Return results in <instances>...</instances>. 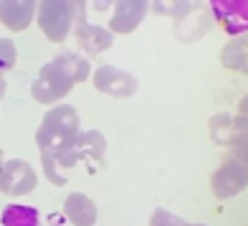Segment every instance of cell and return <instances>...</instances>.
I'll return each instance as SVG.
<instances>
[{
	"label": "cell",
	"instance_id": "6da1fadb",
	"mask_svg": "<svg viewBox=\"0 0 248 226\" xmlns=\"http://www.w3.org/2000/svg\"><path fill=\"white\" fill-rule=\"evenodd\" d=\"M81 135V117L78 109L71 104H53L43 115L41 125L36 130V145L41 155L46 157H59L63 155Z\"/></svg>",
	"mask_w": 248,
	"mask_h": 226
},
{
	"label": "cell",
	"instance_id": "7a4b0ae2",
	"mask_svg": "<svg viewBox=\"0 0 248 226\" xmlns=\"http://www.w3.org/2000/svg\"><path fill=\"white\" fill-rule=\"evenodd\" d=\"M104 155H107V138L101 135L99 130H81L78 140L71 145L63 155L53 157H46L41 155V165H43V173H46L48 183L51 186H63L66 183V175L61 173V168H74L76 163L81 160H92V163H104Z\"/></svg>",
	"mask_w": 248,
	"mask_h": 226
},
{
	"label": "cell",
	"instance_id": "3957f363",
	"mask_svg": "<svg viewBox=\"0 0 248 226\" xmlns=\"http://www.w3.org/2000/svg\"><path fill=\"white\" fill-rule=\"evenodd\" d=\"M76 87L74 76L66 71V66L59 61V56L43 64L38 69V76L31 84V97L38 104H59V102Z\"/></svg>",
	"mask_w": 248,
	"mask_h": 226
},
{
	"label": "cell",
	"instance_id": "277c9868",
	"mask_svg": "<svg viewBox=\"0 0 248 226\" xmlns=\"http://www.w3.org/2000/svg\"><path fill=\"white\" fill-rule=\"evenodd\" d=\"M213 23L216 20H213L210 5L202 0H190L183 13L172 18V33L180 43H198L210 33Z\"/></svg>",
	"mask_w": 248,
	"mask_h": 226
},
{
	"label": "cell",
	"instance_id": "5b68a950",
	"mask_svg": "<svg viewBox=\"0 0 248 226\" xmlns=\"http://www.w3.org/2000/svg\"><path fill=\"white\" fill-rule=\"evenodd\" d=\"M36 18H38V28L51 43L66 41V36L74 31L69 0H38Z\"/></svg>",
	"mask_w": 248,
	"mask_h": 226
},
{
	"label": "cell",
	"instance_id": "8992f818",
	"mask_svg": "<svg viewBox=\"0 0 248 226\" xmlns=\"http://www.w3.org/2000/svg\"><path fill=\"white\" fill-rule=\"evenodd\" d=\"M92 84L96 92L107 97H117V99H129L140 89V82L132 71L119 69V66H109V64L92 71Z\"/></svg>",
	"mask_w": 248,
	"mask_h": 226
},
{
	"label": "cell",
	"instance_id": "52a82bcc",
	"mask_svg": "<svg viewBox=\"0 0 248 226\" xmlns=\"http://www.w3.org/2000/svg\"><path fill=\"white\" fill-rule=\"evenodd\" d=\"M210 188H213V196L220 201L238 196L241 191L248 188V165L235 160V157H225V163L216 168L210 175Z\"/></svg>",
	"mask_w": 248,
	"mask_h": 226
},
{
	"label": "cell",
	"instance_id": "ba28073f",
	"mask_svg": "<svg viewBox=\"0 0 248 226\" xmlns=\"http://www.w3.org/2000/svg\"><path fill=\"white\" fill-rule=\"evenodd\" d=\"M111 5L114 10L109 18V31L119 33V36L134 33L150 13V0H114Z\"/></svg>",
	"mask_w": 248,
	"mask_h": 226
},
{
	"label": "cell",
	"instance_id": "9c48e42d",
	"mask_svg": "<svg viewBox=\"0 0 248 226\" xmlns=\"http://www.w3.org/2000/svg\"><path fill=\"white\" fill-rule=\"evenodd\" d=\"M213 20H218L225 33L243 36L248 33V0H210Z\"/></svg>",
	"mask_w": 248,
	"mask_h": 226
},
{
	"label": "cell",
	"instance_id": "30bf717a",
	"mask_svg": "<svg viewBox=\"0 0 248 226\" xmlns=\"http://www.w3.org/2000/svg\"><path fill=\"white\" fill-rule=\"evenodd\" d=\"M38 183V173L28 160H20V157H13V160H5L3 168V193L5 196H28Z\"/></svg>",
	"mask_w": 248,
	"mask_h": 226
},
{
	"label": "cell",
	"instance_id": "8fae6325",
	"mask_svg": "<svg viewBox=\"0 0 248 226\" xmlns=\"http://www.w3.org/2000/svg\"><path fill=\"white\" fill-rule=\"evenodd\" d=\"M38 0H0V23L10 33L26 31L36 20Z\"/></svg>",
	"mask_w": 248,
	"mask_h": 226
},
{
	"label": "cell",
	"instance_id": "7c38bea8",
	"mask_svg": "<svg viewBox=\"0 0 248 226\" xmlns=\"http://www.w3.org/2000/svg\"><path fill=\"white\" fill-rule=\"evenodd\" d=\"M74 38L78 43V49L86 51L89 56H99L111 49L114 43V33L104 26H96V23H81V26H74Z\"/></svg>",
	"mask_w": 248,
	"mask_h": 226
},
{
	"label": "cell",
	"instance_id": "4fadbf2b",
	"mask_svg": "<svg viewBox=\"0 0 248 226\" xmlns=\"http://www.w3.org/2000/svg\"><path fill=\"white\" fill-rule=\"evenodd\" d=\"M63 216L74 226H94L96 224V206L86 193H69L63 201Z\"/></svg>",
	"mask_w": 248,
	"mask_h": 226
},
{
	"label": "cell",
	"instance_id": "5bb4252c",
	"mask_svg": "<svg viewBox=\"0 0 248 226\" xmlns=\"http://www.w3.org/2000/svg\"><path fill=\"white\" fill-rule=\"evenodd\" d=\"M220 64L231 71L248 74V33L233 36L220 51Z\"/></svg>",
	"mask_w": 248,
	"mask_h": 226
},
{
	"label": "cell",
	"instance_id": "9a60e30c",
	"mask_svg": "<svg viewBox=\"0 0 248 226\" xmlns=\"http://www.w3.org/2000/svg\"><path fill=\"white\" fill-rule=\"evenodd\" d=\"M3 226H41V213L33 206H23V203H8L0 216Z\"/></svg>",
	"mask_w": 248,
	"mask_h": 226
},
{
	"label": "cell",
	"instance_id": "2e32d148",
	"mask_svg": "<svg viewBox=\"0 0 248 226\" xmlns=\"http://www.w3.org/2000/svg\"><path fill=\"white\" fill-rule=\"evenodd\" d=\"M231 157L248 165V117L233 115V135H231Z\"/></svg>",
	"mask_w": 248,
	"mask_h": 226
},
{
	"label": "cell",
	"instance_id": "e0dca14e",
	"mask_svg": "<svg viewBox=\"0 0 248 226\" xmlns=\"http://www.w3.org/2000/svg\"><path fill=\"white\" fill-rule=\"evenodd\" d=\"M59 61L66 66V71L74 76L76 84H81V82H86V79H92V66H89L86 56H78V53L66 51V53L59 56Z\"/></svg>",
	"mask_w": 248,
	"mask_h": 226
},
{
	"label": "cell",
	"instance_id": "ac0fdd59",
	"mask_svg": "<svg viewBox=\"0 0 248 226\" xmlns=\"http://www.w3.org/2000/svg\"><path fill=\"white\" fill-rule=\"evenodd\" d=\"M231 135H233V115L228 112H220L210 120V138L220 148H228L231 145Z\"/></svg>",
	"mask_w": 248,
	"mask_h": 226
},
{
	"label": "cell",
	"instance_id": "d6986e66",
	"mask_svg": "<svg viewBox=\"0 0 248 226\" xmlns=\"http://www.w3.org/2000/svg\"><path fill=\"white\" fill-rule=\"evenodd\" d=\"M187 3H190V0H150V10L155 16L175 18V16H180L187 8Z\"/></svg>",
	"mask_w": 248,
	"mask_h": 226
},
{
	"label": "cell",
	"instance_id": "ffe728a7",
	"mask_svg": "<svg viewBox=\"0 0 248 226\" xmlns=\"http://www.w3.org/2000/svg\"><path fill=\"white\" fill-rule=\"evenodd\" d=\"M16 61H18V49H16L13 38L0 36V74L10 71L16 66Z\"/></svg>",
	"mask_w": 248,
	"mask_h": 226
},
{
	"label": "cell",
	"instance_id": "44dd1931",
	"mask_svg": "<svg viewBox=\"0 0 248 226\" xmlns=\"http://www.w3.org/2000/svg\"><path fill=\"white\" fill-rule=\"evenodd\" d=\"M187 224L190 221L175 216V213L167 211V209H155L152 211V219H150V226H187Z\"/></svg>",
	"mask_w": 248,
	"mask_h": 226
},
{
	"label": "cell",
	"instance_id": "7402d4cb",
	"mask_svg": "<svg viewBox=\"0 0 248 226\" xmlns=\"http://www.w3.org/2000/svg\"><path fill=\"white\" fill-rule=\"evenodd\" d=\"M238 115H243V117H248V94L238 102Z\"/></svg>",
	"mask_w": 248,
	"mask_h": 226
},
{
	"label": "cell",
	"instance_id": "603a6c76",
	"mask_svg": "<svg viewBox=\"0 0 248 226\" xmlns=\"http://www.w3.org/2000/svg\"><path fill=\"white\" fill-rule=\"evenodd\" d=\"M3 168H5V153L0 148V193H3Z\"/></svg>",
	"mask_w": 248,
	"mask_h": 226
},
{
	"label": "cell",
	"instance_id": "cb8c5ba5",
	"mask_svg": "<svg viewBox=\"0 0 248 226\" xmlns=\"http://www.w3.org/2000/svg\"><path fill=\"white\" fill-rule=\"evenodd\" d=\"M5 89H8V82H5V74H0V102L5 97Z\"/></svg>",
	"mask_w": 248,
	"mask_h": 226
},
{
	"label": "cell",
	"instance_id": "d4e9b609",
	"mask_svg": "<svg viewBox=\"0 0 248 226\" xmlns=\"http://www.w3.org/2000/svg\"><path fill=\"white\" fill-rule=\"evenodd\" d=\"M187 226H208V224H187Z\"/></svg>",
	"mask_w": 248,
	"mask_h": 226
}]
</instances>
